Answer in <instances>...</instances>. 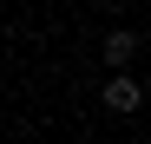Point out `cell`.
<instances>
[{"instance_id":"6da1fadb","label":"cell","mask_w":151,"mask_h":144,"mask_svg":"<svg viewBox=\"0 0 151 144\" xmlns=\"http://www.w3.org/2000/svg\"><path fill=\"white\" fill-rule=\"evenodd\" d=\"M132 59H138V33H132V26H112V33H105V66L125 72Z\"/></svg>"},{"instance_id":"7a4b0ae2","label":"cell","mask_w":151,"mask_h":144,"mask_svg":"<svg viewBox=\"0 0 151 144\" xmlns=\"http://www.w3.org/2000/svg\"><path fill=\"white\" fill-rule=\"evenodd\" d=\"M138 98H145L138 79H125V72H112V79H105V105H112V111H138Z\"/></svg>"}]
</instances>
